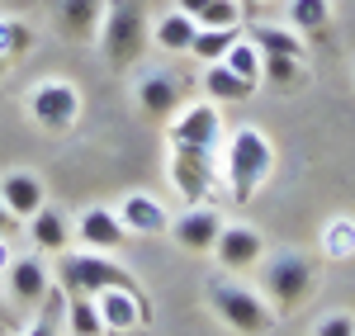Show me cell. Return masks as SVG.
Instances as JSON below:
<instances>
[{
    "label": "cell",
    "mask_w": 355,
    "mask_h": 336,
    "mask_svg": "<svg viewBox=\"0 0 355 336\" xmlns=\"http://www.w3.org/2000/svg\"><path fill=\"white\" fill-rule=\"evenodd\" d=\"M100 48L114 67H128L142 57V48H147V5L142 0H105Z\"/></svg>",
    "instance_id": "cell-1"
},
{
    "label": "cell",
    "mask_w": 355,
    "mask_h": 336,
    "mask_svg": "<svg viewBox=\"0 0 355 336\" xmlns=\"http://www.w3.org/2000/svg\"><path fill=\"white\" fill-rule=\"evenodd\" d=\"M275 166V152L266 133H256V128H237L232 142H227V180H232V199L246 204V199L256 195V185L270 175Z\"/></svg>",
    "instance_id": "cell-2"
},
{
    "label": "cell",
    "mask_w": 355,
    "mask_h": 336,
    "mask_svg": "<svg viewBox=\"0 0 355 336\" xmlns=\"http://www.w3.org/2000/svg\"><path fill=\"white\" fill-rule=\"evenodd\" d=\"M57 275H62V289L67 294H100V289H133V294H142L133 284V275L119 270L105 256H62V270Z\"/></svg>",
    "instance_id": "cell-3"
},
{
    "label": "cell",
    "mask_w": 355,
    "mask_h": 336,
    "mask_svg": "<svg viewBox=\"0 0 355 336\" xmlns=\"http://www.w3.org/2000/svg\"><path fill=\"white\" fill-rule=\"evenodd\" d=\"M214 308H218V317L232 332H242V336H261L275 327V312L242 284H214Z\"/></svg>",
    "instance_id": "cell-4"
},
{
    "label": "cell",
    "mask_w": 355,
    "mask_h": 336,
    "mask_svg": "<svg viewBox=\"0 0 355 336\" xmlns=\"http://www.w3.org/2000/svg\"><path fill=\"white\" fill-rule=\"evenodd\" d=\"M266 294H270L284 312L299 308L303 299L313 294V260H308V256H294V251L275 256L270 265H266Z\"/></svg>",
    "instance_id": "cell-5"
},
{
    "label": "cell",
    "mask_w": 355,
    "mask_h": 336,
    "mask_svg": "<svg viewBox=\"0 0 355 336\" xmlns=\"http://www.w3.org/2000/svg\"><path fill=\"white\" fill-rule=\"evenodd\" d=\"M28 114H33L38 128L62 133V128H71V123L81 118V95L67 81H48V85H38V90L28 95Z\"/></svg>",
    "instance_id": "cell-6"
},
{
    "label": "cell",
    "mask_w": 355,
    "mask_h": 336,
    "mask_svg": "<svg viewBox=\"0 0 355 336\" xmlns=\"http://www.w3.org/2000/svg\"><path fill=\"white\" fill-rule=\"evenodd\" d=\"M95 303H100V317H105V332H142L152 322L147 299L133 294V289H100Z\"/></svg>",
    "instance_id": "cell-7"
},
{
    "label": "cell",
    "mask_w": 355,
    "mask_h": 336,
    "mask_svg": "<svg viewBox=\"0 0 355 336\" xmlns=\"http://www.w3.org/2000/svg\"><path fill=\"white\" fill-rule=\"evenodd\" d=\"M171 180L185 199H204L209 195V180H214V157L204 147H175L171 157Z\"/></svg>",
    "instance_id": "cell-8"
},
{
    "label": "cell",
    "mask_w": 355,
    "mask_h": 336,
    "mask_svg": "<svg viewBox=\"0 0 355 336\" xmlns=\"http://www.w3.org/2000/svg\"><path fill=\"white\" fill-rule=\"evenodd\" d=\"M261 232L246 223H232L218 232V242H214V256L223 260V270H246V265H256L261 260Z\"/></svg>",
    "instance_id": "cell-9"
},
{
    "label": "cell",
    "mask_w": 355,
    "mask_h": 336,
    "mask_svg": "<svg viewBox=\"0 0 355 336\" xmlns=\"http://www.w3.org/2000/svg\"><path fill=\"white\" fill-rule=\"evenodd\" d=\"M180 76H171V71H152V76H142L137 81V109L147 114V118H171V114L180 109Z\"/></svg>",
    "instance_id": "cell-10"
},
{
    "label": "cell",
    "mask_w": 355,
    "mask_h": 336,
    "mask_svg": "<svg viewBox=\"0 0 355 336\" xmlns=\"http://www.w3.org/2000/svg\"><path fill=\"white\" fill-rule=\"evenodd\" d=\"M171 142L175 147H204V152H214V142H218V109L214 105H190L171 123Z\"/></svg>",
    "instance_id": "cell-11"
},
{
    "label": "cell",
    "mask_w": 355,
    "mask_h": 336,
    "mask_svg": "<svg viewBox=\"0 0 355 336\" xmlns=\"http://www.w3.org/2000/svg\"><path fill=\"white\" fill-rule=\"evenodd\" d=\"M0 204H5L19 223H28V218L48 204V190H43V180H38V175L15 170V175H5V180H0Z\"/></svg>",
    "instance_id": "cell-12"
},
{
    "label": "cell",
    "mask_w": 355,
    "mask_h": 336,
    "mask_svg": "<svg viewBox=\"0 0 355 336\" xmlns=\"http://www.w3.org/2000/svg\"><path fill=\"white\" fill-rule=\"evenodd\" d=\"M218 232H223V218L214 209H194V213H185V218L175 223V242H180L185 251H214Z\"/></svg>",
    "instance_id": "cell-13"
},
{
    "label": "cell",
    "mask_w": 355,
    "mask_h": 336,
    "mask_svg": "<svg viewBox=\"0 0 355 336\" xmlns=\"http://www.w3.org/2000/svg\"><path fill=\"white\" fill-rule=\"evenodd\" d=\"M48 270H43V260L38 256H24V260H10V294L19 299V303H43L48 299Z\"/></svg>",
    "instance_id": "cell-14"
},
{
    "label": "cell",
    "mask_w": 355,
    "mask_h": 336,
    "mask_svg": "<svg viewBox=\"0 0 355 336\" xmlns=\"http://www.w3.org/2000/svg\"><path fill=\"white\" fill-rule=\"evenodd\" d=\"M105 19V0H62L57 5V24L71 38H90Z\"/></svg>",
    "instance_id": "cell-15"
},
{
    "label": "cell",
    "mask_w": 355,
    "mask_h": 336,
    "mask_svg": "<svg viewBox=\"0 0 355 336\" xmlns=\"http://www.w3.org/2000/svg\"><path fill=\"white\" fill-rule=\"evenodd\" d=\"M119 223L128 232H166V209L152 195H128L119 204Z\"/></svg>",
    "instance_id": "cell-16"
},
{
    "label": "cell",
    "mask_w": 355,
    "mask_h": 336,
    "mask_svg": "<svg viewBox=\"0 0 355 336\" xmlns=\"http://www.w3.org/2000/svg\"><path fill=\"white\" fill-rule=\"evenodd\" d=\"M81 237L95 247V251H114L123 237H128V227L119 223V213L114 209H90L81 218Z\"/></svg>",
    "instance_id": "cell-17"
},
{
    "label": "cell",
    "mask_w": 355,
    "mask_h": 336,
    "mask_svg": "<svg viewBox=\"0 0 355 336\" xmlns=\"http://www.w3.org/2000/svg\"><path fill=\"white\" fill-rule=\"evenodd\" d=\"M204 90H209L218 105H237V100H251V95H256V81H242L227 62H214L209 76H204Z\"/></svg>",
    "instance_id": "cell-18"
},
{
    "label": "cell",
    "mask_w": 355,
    "mask_h": 336,
    "mask_svg": "<svg viewBox=\"0 0 355 336\" xmlns=\"http://www.w3.org/2000/svg\"><path fill=\"white\" fill-rule=\"evenodd\" d=\"M67 332L71 336H105V317H100V303L95 294H67Z\"/></svg>",
    "instance_id": "cell-19"
},
{
    "label": "cell",
    "mask_w": 355,
    "mask_h": 336,
    "mask_svg": "<svg viewBox=\"0 0 355 336\" xmlns=\"http://www.w3.org/2000/svg\"><path fill=\"white\" fill-rule=\"evenodd\" d=\"M28 237H33L43 251H67V237H71V232H67V218L43 204V209L28 218Z\"/></svg>",
    "instance_id": "cell-20"
},
{
    "label": "cell",
    "mask_w": 355,
    "mask_h": 336,
    "mask_svg": "<svg viewBox=\"0 0 355 336\" xmlns=\"http://www.w3.org/2000/svg\"><path fill=\"white\" fill-rule=\"evenodd\" d=\"M251 43L261 57H303V43L289 33V28H270V24H256L251 28Z\"/></svg>",
    "instance_id": "cell-21"
},
{
    "label": "cell",
    "mask_w": 355,
    "mask_h": 336,
    "mask_svg": "<svg viewBox=\"0 0 355 336\" xmlns=\"http://www.w3.org/2000/svg\"><path fill=\"white\" fill-rule=\"evenodd\" d=\"M194 19L185 15V10H175V15H166L162 24H157V43H162L166 53H190V43H194Z\"/></svg>",
    "instance_id": "cell-22"
},
{
    "label": "cell",
    "mask_w": 355,
    "mask_h": 336,
    "mask_svg": "<svg viewBox=\"0 0 355 336\" xmlns=\"http://www.w3.org/2000/svg\"><path fill=\"white\" fill-rule=\"evenodd\" d=\"M237 43V28H194V43H190V53L199 57V62H223L227 57V48Z\"/></svg>",
    "instance_id": "cell-23"
},
{
    "label": "cell",
    "mask_w": 355,
    "mask_h": 336,
    "mask_svg": "<svg viewBox=\"0 0 355 336\" xmlns=\"http://www.w3.org/2000/svg\"><path fill=\"white\" fill-rule=\"evenodd\" d=\"M327 19H331L327 0H294V5H289V24L299 28V33H322Z\"/></svg>",
    "instance_id": "cell-24"
},
{
    "label": "cell",
    "mask_w": 355,
    "mask_h": 336,
    "mask_svg": "<svg viewBox=\"0 0 355 336\" xmlns=\"http://www.w3.org/2000/svg\"><path fill=\"white\" fill-rule=\"evenodd\" d=\"M38 322L28 327V336H57V327H62V317H67V289H48V299L38 303Z\"/></svg>",
    "instance_id": "cell-25"
},
{
    "label": "cell",
    "mask_w": 355,
    "mask_h": 336,
    "mask_svg": "<svg viewBox=\"0 0 355 336\" xmlns=\"http://www.w3.org/2000/svg\"><path fill=\"white\" fill-rule=\"evenodd\" d=\"M261 76L279 90H289V85L308 81V71H303V57H266V67H261Z\"/></svg>",
    "instance_id": "cell-26"
},
{
    "label": "cell",
    "mask_w": 355,
    "mask_h": 336,
    "mask_svg": "<svg viewBox=\"0 0 355 336\" xmlns=\"http://www.w3.org/2000/svg\"><path fill=\"white\" fill-rule=\"evenodd\" d=\"M237 19H242V5L237 0H209L194 24L199 28H237Z\"/></svg>",
    "instance_id": "cell-27"
},
{
    "label": "cell",
    "mask_w": 355,
    "mask_h": 336,
    "mask_svg": "<svg viewBox=\"0 0 355 336\" xmlns=\"http://www.w3.org/2000/svg\"><path fill=\"white\" fill-rule=\"evenodd\" d=\"M223 62H227L242 81H261V53H256V43H232Z\"/></svg>",
    "instance_id": "cell-28"
},
{
    "label": "cell",
    "mask_w": 355,
    "mask_h": 336,
    "mask_svg": "<svg viewBox=\"0 0 355 336\" xmlns=\"http://www.w3.org/2000/svg\"><path fill=\"white\" fill-rule=\"evenodd\" d=\"M33 48V33L19 19H0V57H24Z\"/></svg>",
    "instance_id": "cell-29"
},
{
    "label": "cell",
    "mask_w": 355,
    "mask_h": 336,
    "mask_svg": "<svg viewBox=\"0 0 355 336\" xmlns=\"http://www.w3.org/2000/svg\"><path fill=\"white\" fill-rule=\"evenodd\" d=\"M313 336H355V317H351V312H331Z\"/></svg>",
    "instance_id": "cell-30"
},
{
    "label": "cell",
    "mask_w": 355,
    "mask_h": 336,
    "mask_svg": "<svg viewBox=\"0 0 355 336\" xmlns=\"http://www.w3.org/2000/svg\"><path fill=\"white\" fill-rule=\"evenodd\" d=\"M15 227H19V218H15V213L0 204V237H5V232H15Z\"/></svg>",
    "instance_id": "cell-31"
},
{
    "label": "cell",
    "mask_w": 355,
    "mask_h": 336,
    "mask_svg": "<svg viewBox=\"0 0 355 336\" xmlns=\"http://www.w3.org/2000/svg\"><path fill=\"white\" fill-rule=\"evenodd\" d=\"M175 5H180V10H185V15H190V19H199V10H204V5H209V0H175Z\"/></svg>",
    "instance_id": "cell-32"
},
{
    "label": "cell",
    "mask_w": 355,
    "mask_h": 336,
    "mask_svg": "<svg viewBox=\"0 0 355 336\" xmlns=\"http://www.w3.org/2000/svg\"><path fill=\"white\" fill-rule=\"evenodd\" d=\"M0 270H10V251H5V242H0Z\"/></svg>",
    "instance_id": "cell-33"
},
{
    "label": "cell",
    "mask_w": 355,
    "mask_h": 336,
    "mask_svg": "<svg viewBox=\"0 0 355 336\" xmlns=\"http://www.w3.org/2000/svg\"><path fill=\"white\" fill-rule=\"evenodd\" d=\"M5 67H10V57H0V81H5Z\"/></svg>",
    "instance_id": "cell-34"
},
{
    "label": "cell",
    "mask_w": 355,
    "mask_h": 336,
    "mask_svg": "<svg viewBox=\"0 0 355 336\" xmlns=\"http://www.w3.org/2000/svg\"><path fill=\"white\" fill-rule=\"evenodd\" d=\"M110 336H137V332H110Z\"/></svg>",
    "instance_id": "cell-35"
}]
</instances>
